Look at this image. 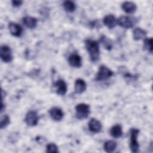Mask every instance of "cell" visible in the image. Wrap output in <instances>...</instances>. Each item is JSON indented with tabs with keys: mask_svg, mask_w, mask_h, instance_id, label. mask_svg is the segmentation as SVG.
I'll list each match as a JSON object with an SVG mask.
<instances>
[{
	"mask_svg": "<svg viewBox=\"0 0 153 153\" xmlns=\"http://www.w3.org/2000/svg\"><path fill=\"white\" fill-rule=\"evenodd\" d=\"M85 47L91 60L94 62H97L100 57V49L98 42L94 40L87 39L85 41Z\"/></svg>",
	"mask_w": 153,
	"mask_h": 153,
	"instance_id": "obj_1",
	"label": "cell"
},
{
	"mask_svg": "<svg viewBox=\"0 0 153 153\" xmlns=\"http://www.w3.org/2000/svg\"><path fill=\"white\" fill-rule=\"evenodd\" d=\"M76 117L78 119L83 120L87 118L90 112V106L86 103H79L75 107Z\"/></svg>",
	"mask_w": 153,
	"mask_h": 153,
	"instance_id": "obj_2",
	"label": "cell"
},
{
	"mask_svg": "<svg viewBox=\"0 0 153 153\" xmlns=\"http://www.w3.org/2000/svg\"><path fill=\"white\" fill-rule=\"evenodd\" d=\"M113 75V72L108 67L104 65L100 66L99 71L96 76V79L97 81H103L106 80Z\"/></svg>",
	"mask_w": 153,
	"mask_h": 153,
	"instance_id": "obj_3",
	"label": "cell"
},
{
	"mask_svg": "<svg viewBox=\"0 0 153 153\" xmlns=\"http://www.w3.org/2000/svg\"><path fill=\"white\" fill-rule=\"evenodd\" d=\"M139 130L137 128H131L130 130V148L132 152H137L139 151V145L138 143L137 137Z\"/></svg>",
	"mask_w": 153,
	"mask_h": 153,
	"instance_id": "obj_4",
	"label": "cell"
},
{
	"mask_svg": "<svg viewBox=\"0 0 153 153\" xmlns=\"http://www.w3.org/2000/svg\"><path fill=\"white\" fill-rule=\"evenodd\" d=\"M136 23V19L133 17L123 16L117 20V23L123 28L128 29L134 26Z\"/></svg>",
	"mask_w": 153,
	"mask_h": 153,
	"instance_id": "obj_5",
	"label": "cell"
},
{
	"mask_svg": "<svg viewBox=\"0 0 153 153\" xmlns=\"http://www.w3.org/2000/svg\"><path fill=\"white\" fill-rule=\"evenodd\" d=\"M0 56L2 60L5 63L10 62L13 60V55L10 47L8 45H3L1 47Z\"/></svg>",
	"mask_w": 153,
	"mask_h": 153,
	"instance_id": "obj_6",
	"label": "cell"
},
{
	"mask_svg": "<svg viewBox=\"0 0 153 153\" xmlns=\"http://www.w3.org/2000/svg\"><path fill=\"white\" fill-rule=\"evenodd\" d=\"M25 121L27 126H35L38 124V117L37 113L35 111H29L26 115Z\"/></svg>",
	"mask_w": 153,
	"mask_h": 153,
	"instance_id": "obj_7",
	"label": "cell"
},
{
	"mask_svg": "<svg viewBox=\"0 0 153 153\" xmlns=\"http://www.w3.org/2000/svg\"><path fill=\"white\" fill-rule=\"evenodd\" d=\"M69 65L74 68H79L82 65V59L80 56L77 54H72L68 58Z\"/></svg>",
	"mask_w": 153,
	"mask_h": 153,
	"instance_id": "obj_8",
	"label": "cell"
},
{
	"mask_svg": "<svg viewBox=\"0 0 153 153\" xmlns=\"http://www.w3.org/2000/svg\"><path fill=\"white\" fill-rule=\"evenodd\" d=\"M50 115L53 120L56 121H60L64 115V114L62 110L57 107H53L52 108L50 111Z\"/></svg>",
	"mask_w": 153,
	"mask_h": 153,
	"instance_id": "obj_9",
	"label": "cell"
},
{
	"mask_svg": "<svg viewBox=\"0 0 153 153\" xmlns=\"http://www.w3.org/2000/svg\"><path fill=\"white\" fill-rule=\"evenodd\" d=\"M54 85L56 87V92L58 94L63 96L66 94L67 91V85L63 79H58Z\"/></svg>",
	"mask_w": 153,
	"mask_h": 153,
	"instance_id": "obj_10",
	"label": "cell"
},
{
	"mask_svg": "<svg viewBox=\"0 0 153 153\" xmlns=\"http://www.w3.org/2000/svg\"><path fill=\"white\" fill-rule=\"evenodd\" d=\"M89 130L93 133H99L102 129V124L99 121L95 118H91L88 122Z\"/></svg>",
	"mask_w": 153,
	"mask_h": 153,
	"instance_id": "obj_11",
	"label": "cell"
},
{
	"mask_svg": "<svg viewBox=\"0 0 153 153\" xmlns=\"http://www.w3.org/2000/svg\"><path fill=\"white\" fill-rule=\"evenodd\" d=\"M103 24L106 26L109 29H112L116 26L117 23V20L114 15L109 14L103 18Z\"/></svg>",
	"mask_w": 153,
	"mask_h": 153,
	"instance_id": "obj_12",
	"label": "cell"
},
{
	"mask_svg": "<svg viewBox=\"0 0 153 153\" xmlns=\"http://www.w3.org/2000/svg\"><path fill=\"white\" fill-rule=\"evenodd\" d=\"M9 30L11 35L15 36H20L22 33V27L17 23L11 22L8 25Z\"/></svg>",
	"mask_w": 153,
	"mask_h": 153,
	"instance_id": "obj_13",
	"label": "cell"
},
{
	"mask_svg": "<svg viewBox=\"0 0 153 153\" xmlns=\"http://www.w3.org/2000/svg\"><path fill=\"white\" fill-rule=\"evenodd\" d=\"M74 89L75 93L80 94L83 93L86 89V83L81 78L77 79L75 82Z\"/></svg>",
	"mask_w": 153,
	"mask_h": 153,
	"instance_id": "obj_14",
	"label": "cell"
},
{
	"mask_svg": "<svg viewBox=\"0 0 153 153\" xmlns=\"http://www.w3.org/2000/svg\"><path fill=\"white\" fill-rule=\"evenodd\" d=\"M122 9L127 13H132L134 12L136 10V4L130 1H126L122 4L121 5Z\"/></svg>",
	"mask_w": 153,
	"mask_h": 153,
	"instance_id": "obj_15",
	"label": "cell"
},
{
	"mask_svg": "<svg viewBox=\"0 0 153 153\" xmlns=\"http://www.w3.org/2000/svg\"><path fill=\"white\" fill-rule=\"evenodd\" d=\"M23 22L26 27L30 29H33L36 26L37 20L36 18L33 17L26 16L23 19Z\"/></svg>",
	"mask_w": 153,
	"mask_h": 153,
	"instance_id": "obj_16",
	"label": "cell"
},
{
	"mask_svg": "<svg viewBox=\"0 0 153 153\" xmlns=\"http://www.w3.org/2000/svg\"><path fill=\"white\" fill-rule=\"evenodd\" d=\"M111 135L114 138H118L123 134L122 127L120 125L117 124L112 126L110 130Z\"/></svg>",
	"mask_w": 153,
	"mask_h": 153,
	"instance_id": "obj_17",
	"label": "cell"
},
{
	"mask_svg": "<svg viewBox=\"0 0 153 153\" xmlns=\"http://www.w3.org/2000/svg\"><path fill=\"white\" fill-rule=\"evenodd\" d=\"M133 33V38L135 40H140L142 39H143L146 35V32L140 27L135 28Z\"/></svg>",
	"mask_w": 153,
	"mask_h": 153,
	"instance_id": "obj_18",
	"label": "cell"
},
{
	"mask_svg": "<svg viewBox=\"0 0 153 153\" xmlns=\"http://www.w3.org/2000/svg\"><path fill=\"white\" fill-rule=\"evenodd\" d=\"M117 143L114 140H108L104 143V149L106 152H112L117 148Z\"/></svg>",
	"mask_w": 153,
	"mask_h": 153,
	"instance_id": "obj_19",
	"label": "cell"
},
{
	"mask_svg": "<svg viewBox=\"0 0 153 153\" xmlns=\"http://www.w3.org/2000/svg\"><path fill=\"white\" fill-rule=\"evenodd\" d=\"M100 42L103 44L105 48H106V50H110L112 49V45H113V42H112V40L111 39H109V38L106 37V36L103 35L100 38Z\"/></svg>",
	"mask_w": 153,
	"mask_h": 153,
	"instance_id": "obj_20",
	"label": "cell"
},
{
	"mask_svg": "<svg viewBox=\"0 0 153 153\" xmlns=\"http://www.w3.org/2000/svg\"><path fill=\"white\" fill-rule=\"evenodd\" d=\"M63 6L64 9L68 12H73L76 8V5L73 1H66L63 2Z\"/></svg>",
	"mask_w": 153,
	"mask_h": 153,
	"instance_id": "obj_21",
	"label": "cell"
},
{
	"mask_svg": "<svg viewBox=\"0 0 153 153\" xmlns=\"http://www.w3.org/2000/svg\"><path fill=\"white\" fill-rule=\"evenodd\" d=\"M144 47L149 53H152V39L151 38H146L144 40Z\"/></svg>",
	"mask_w": 153,
	"mask_h": 153,
	"instance_id": "obj_22",
	"label": "cell"
},
{
	"mask_svg": "<svg viewBox=\"0 0 153 153\" xmlns=\"http://www.w3.org/2000/svg\"><path fill=\"white\" fill-rule=\"evenodd\" d=\"M10 123V117L7 115H4L1 120V124H0V126H1V128L2 129L5 127H6Z\"/></svg>",
	"mask_w": 153,
	"mask_h": 153,
	"instance_id": "obj_23",
	"label": "cell"
},
{
	"mask_svg": "<svg viewBox=\"0 0 153 153\" xmlns=\"http://www.w3.org/2000/svg\"><path fill=\"white\" fill-rule=\"evenodd\" d=\"M46 151L47 152H58V148L54 143H50L47 145Z\"/></svg>",
	"mask_w": 153,
	"mask_h": 153,
	"instance_id": "obj_24",
	"label": "cell"
},
{
	"mask_svg": "<svg viewBox=\"0 0 153 153\" xmlns=\"http://www.w3.org/2000/svg\"><path fill=\"white\" fill-rule=\"evenodd\" d=\"M12 4L14 7H19L23 2L22 1H19V0H14V1H13L12 2Z\"/></svg>",
	"mask_w": 153,
	"mask_h": 153,
	"instance_id": "obj_25",
	"label": "cell"
}]
</instances>
